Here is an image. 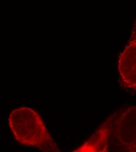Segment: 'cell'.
<instances>
[{"label":"cell","instance_id":"obj_2","mask_svg":"<svg viewBox=\"0 0 136 152\" xmlns=\"http://www.w3.org/2000/svg\"><path fill=\"white\" fill-rule=\"evenodd\" d=\"M8 124L20 144L35 147L42 152H61L39 114L34 110L28 107L14 110L9 116Z\"/></svg>","mask_w":136,"mask_h":152},{"label":"cell","instance_id":"obj_3","mask_svg":"<svg viewBox=\"0 0 136 152\" xmlns=\"http://www.w3.org/2000/svg\"><path fill=\"white\" fill-rule=\"evenodd\" d=\"M136 40H133L124 49L118 61V80L122 89L136 90Z\"/></svg>","mask_w":136,"mask_h":152},{"label":"cell","instance_id":"obj_1","mask_svg":"<svg viewBox=\"0 0 136 152\" xmlns=\"http://www.w3.org/2000/svg\"><path fill=\"white\" fill-rule=\"evenodd\" d=\"M136 107L113 113L74 152H136Z\"/></svg>","mask_w":136,"mask_h":152}]
</instances>
